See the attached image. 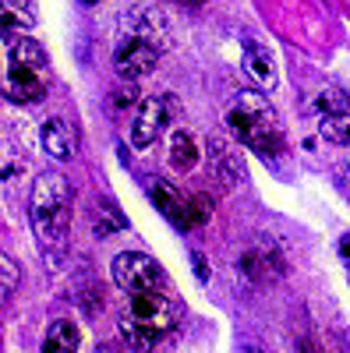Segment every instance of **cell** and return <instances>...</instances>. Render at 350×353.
<instances>
[{"label":"cell","mask_w":350,"mask_h":353,"mask_svg":"<svg viewBox=\"0 0 350 353\" xmlns=\"http://www.w3.org/2000/svg\"><path fill=\"white\" fill-rule=\"evenodd\" d=\"M191 261H195V272H198V279H209V269H206V258H202V254H191Z\"/></svg>","instance_id":"19"},{"label":"cell","mask_w":350,"mask_h":353,"mask_svg":"<svg viewBox=\"0 0 350 353\" xmlns=\"http://www.w3.org/2000/svg\"><path fill=\"white\" fill-rule=\"evenodd\" d=\"M244 74L255 81V88H276L280 85V74H276V61L269 57V50L262 46V43H255V39H248L244 43Z\"/></svg>","instance_id":"13"},{"label":"cell","mask_w":350,"mask_h":353,"mask_svg":"<svg viewBox=\"0 0 350 353\" xmlns=\"http://www.w3.org/2000/svg\"><path fill=\"white\" fill-rule=\"evenodd\" d=\"M322 134L329 141H340V145H347V149H350V113H329V117H322Z\"/></svg>","instance_id":"16"},{"label":"cell","mask_w":350,"mask_h":353,"mask_svg":"<svg viewBox=\"0 0 350 353\" xmlns=\"http://www.w3.org/2000/svg\"><path fill=\"white\" fill-rule=\"evenodd\" d=\"M347 166H350V156H347Z\"/></svg>","instance_id":"21"},{"label":"cell","mask_w":350,"mask_h":353,"mask_svg":"<svg viewBox=\"0 0 350 353\" xmlns=\"http://www.w3.org/2000/svg\"><path fill=\"white\" fill-rule=\"evenodd\" d=\"M241 272L251 283H273V279H280L286 272V265H283V258L273 248H248L241 254Z\"/></svg>","instance_id":"11"},{"label":"cell","mask_w":350,"mask_h":353,"mask_svg":"<svg viewBox=\"0 0 350 353\" xmlns=\"http://www.w3.org/2000/svg\"><path fill=\"white\" fill-rule=\"evenodd\" d=\"M39 141H43L46 156L57 159V163H71L75 152H78V134L64 117H50V121L43 124V131H39Z\"/></svg>","instance_id":"10"},{"label":"cell","mask_w":350,"mask_h":353,"mask_svg":"<svg viewBox=\"0 0 350 353\" xmlns=\"http://www.w3.org/2000/svg\"><path fill=\"white\" fill-rule=\"evenodd\" d=\"M78 346H81L78 325H75V321H68V318H57V321H50L39 353H78Z\"/></svg>","instance_id":"14"},{"label":"cell","mask_w":350,"mask_h":353,"mask_svg":"<svg viewBox=\"0 0 350 353\" xmlns=\"http://www.w3.org/2000/svg\"><path fill=\"white\" fill-rule=\"evenodd\" d=\"M0 276H4V297H14V290H18V261L11 254H0Z\"/></svg>","instance_id":"18"},{"label":"cell","mask_w":350,"mask_h":353,"mask_svg":"<svg viewBox=\"0 0 350 353\" xmlns=\"http://www.w3.org/2000/svg\"><path fill=\"white\" fill-rule=\"evenodd\" d=\"M149 198L156 201V209L177 226V230H191V226H206L213 219V201L209 194H188L177 184L159 181L153 176L149 181Z\"/></svg>","instance_id":"4"},{"label":"cell","mask_w":350,"mask_h":353,"mask_svg":"<svg viewBox=\"0 0 350 353\" xmlns=\"http://www.w3.org/2000/svg\"><path fill=\"white\" fill-rule=\"evenodd\" d=\"M128 314L131 321L142 329V332H149L156 343L163 336H170L173 329H177V304H173V297L166 290H149V293H131V304H128Z\"/></svg>","instance_id":"6"},{"label":"cell","mask_w":350,"mask_h":353,"mask_svg":"<svg viewBox=\"0 0 350 353\" xmlns=\"http://www.w3.org/2000/svg\"><path fill=\"white\" fill-rule=\"evenodd\" d=\"M318 106L326 110V117H329V113H350V96L340 92V88H326L322 99H318Z\"/></svg>","instance_id":"17"},{"label":"cell","mask_w":350,"mask_h":353,"mask_svg":"<svg viewBox=\"0 0 350 353\" xmlns=\"http://www.w3.org/2000/svg\"><path fill=\"white\" fill-rule=\"evenodd\" d=\"M206 152H209V170H213V181L223 188V191H237L244 181H248V170H244V159L233 145L223 138V134H213L206 141Z\"/></svg>","instance_id":"9"},{"label":"cell","mask_w":350,"mask_h":353,"mask_svg":"<svg viewBox=\"0 0 350 353\" xmlns=\"http://www.w3.org/2000/svg\"><path fill=\"white\" fill-rule=\"evenodd\" d=\"M181 103L173 92H156V96H145L142 106L135 110V121L128 128V141H131V149H149V145L159 138V134H170V124H173V117H177Z\"/></svg>","instance_id":"5"},{"label":"cell","mask_w":350,"mask_h":353,"mask_svg":"<svg viewBox=\"0 0 350 353\" xmlns=\"http://www.w3.org/2000/svg\"><path fill=\"white\" fill-rule=\"evenodd\" d=\"M113 283L128 293H149V290H166V276L159 269V261L142 254V251H124L113 258Z\"/></svg>","instance_id":"7"},{"label":"cell","mask_w":350,"mask_h":353,"mask_svg":"<svg viewBox=\"0 0 350 353\" xmlns=\"http://www.w3.org/2000/svg\"><path fill=\"white\" fill-rule=\"evenodd\" d=\"M4 96L18 106H36L46 96V53L14 28H4Z\"/></svg>","instance_id":"2"},{"label":"cell","mask_w":350,"mask_h":353,"mask_svg":"<svg viewBox=\"0 0 350 353\" xmlns=\"http://www.w3.org/2000/svg\"><path fill=\"white\" fill-rule=\"evenodd\" d=\"M156 64H159L156 43L142 39V36H124L121 43H117V50H113V71H117V78H124V81H138L145 74H153Z\"/></svg>","instance_id":"8"},{"label":"cell","mask_w":350,"mask_h":353,"mask_svg":"<svg viewBox=\"0 0 350 353\" xmlns=\"http://www.w3.org/2000/svg\"><path fill=\"white\" fill-rule=\"evenodd\" d=\"M226 128L233 131V138L244 141L248 149H255L258 156H280L283 145V131L276 121V110L269 106V99L258 92V88H248V92H237L226 110Z\"/></svg>","instance_id":"3"},{"label":"cell","mask_w":350,"mask_h":353,"mask_svg":"<svg viewBox=\"0 0 350 353\" xmlns=\"http://www.w3.org/2000/svg\"><path fill=\"white\" fill-rule=\"evenodd\" d=\"M28 223L39 248L53 261V254H61L68 244V230H71V184L68 176L57 170H46L36 176L32 194H28Z\"/></svg>","instance_id":"1"},{"label":"cell","mask_w":350,"mask_h":353,"mask_svg":"<svg viewBox=\"0 0 350 353\" xmlns=\"http://www.w3.org/2000/svg\"><path fill=\"white\" fill-rule=\"evenodd\" d=\"M121 336L128 339V346L131 350H138V353H153L156 350V339L149 336V332H142L138 325H135V321H131V314H124L121 318Z\"/></svg>","instance_id":"15"},{"label":"cell","mask_w":350,"mask_h":353,"mask_svg":"<svg viewBox=\"0 0 350 353\" xmlns=\"http://www.w3.org/2000/svg\"><path fill=\"white\" fill-rule=\"evenodd\" d=\"M173 4H188V8H195V4H206V0H173Z\"/></svg>","instance_id":"20"},{"label":"cell","mask_w":350,"mask_h":353,"mask_svg":"<svg viewBox=\"0 0 350 353\" xmlns=\"http://www.w3.org/2000/svg\"><path fill=\"white\" fill-rule=\"evenodd\" d=\"M202 159V149L188 128H170L166 134V163L173 173H191Z\"/></svg>","instance_id":"12"}]
</instances>
